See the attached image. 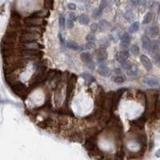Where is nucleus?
I'll return each instance as SVG.
<instances>
[{
  "instance_id": "nucleus-1",
  "label": "nucleus",
  "mask_w": 160,
  "mask_h": 160,
  "mask_svg": "<svg viewBox=\"0 0 160 160\" xmlns=\"http://www.w3.org/2000/svg\"><path fill=\"white\" fill-rule=\"evenodd\" d=\"M42 53L38 49H26L22 50L20 52V56L25 59H34L42 56Z\"/></svg>"
},
{
  "instance_id": "nucleus-2",
  "label": "nucleus",
  "mask_w": 160,
  "mask_h": 160,
  "mask_svg": "<svg viewBox=\"0 0 160 160\" xmlns=\"http://www.w3.org/2000/svg\"><path fill=\"white\" fill-rule=\"evenodd\" d=\"M11 86V89H12L13 92L17 95L18 97H22L26 95L27 87H26L25 84H23L21 82H14L12 83Z\"/></svg>"
},
{
  "instance_id": "nucleus-3",
  "label": "nucleus",
  "mask_w": 160,
  "mask_h": 160,
  "mask_svg": "<svg viewBox=\"0 0 160 160\" xmlns=\"http://www.w3.org/2000/svg\"><path fill=\"white\" fill-rule=\"evenodd\" d=\"M38 34L35 33H32V32H29V31H25L22 34H20L19 36V41L22 43H26V42H33L35 41L38 38Z\"/></svg>"
},
{
  "instance_id": "nucleus-4",
  "label": "nucleus",
  "mask_w": 160,
  "mask_h": 160,
  "mask_svg": "<svg viewBox=\"0 0 160 160\" xmlns=\"http://www.w3.org/2000/svg\"><path fill=\"white\" fill-rule=\"evenodd\" d=\"M80 58H81V60L87 65V67L89 69L94 70V68H95V64H94V62H93V58H92V55L91 53H89V52L81 53Z\"/></svg>"
},
{
  "instance_id": "nucleus-5",
  "label": "nucleus",
  "mask_w": 160,
  "mask_h": 160,
  "mask_svg": "<svg viewBox=\"0 0 160 160\" xmlns=\"http://www.w3.org/2000/svg\"><path fill=\"white\" fill-rule=\"evenodd\" d=\"M95 54L97 58V62H99L100 64L103 63L107 58V52L106 50V48L102 47V46L96 49V50L95 51Z\"/></svg>"
},
{
  "instance_id": "nucleus-6",
  "label": "nucleus",
  "mask_w": 160,
  "mask_h": 160,
  "mask_svg": "<svg viewBox=\"0 0 160 160\" xmlns=\"http://www.w3.org/2000/svg\"><path fill=\"white\" fill-rule=\"evenodd\" d=\"M24 22L26 25H27V26H38L42 23V19L41 17H35L31 15L25 19Z\"/></svg>"
},
{
  "instance_id": "nucleus-7",
  "label": "nucleus",
  "mask_w": 160,
  "mask_h": 160,
  "mask_svg": "<svg viewBox=\"0 0 160 160\" xmlns=\"http://www.w3.org/2000/svg\"><path fill=\"white\" fill-rule=\"evenodd\" d=\"M143 83H145L146 85L150 86V87H159V79L157 77L146 76L143 78Z\"/></svg>"
},
{
  "instance_id": "nucleus-8",
  "label": "nucleus",
  "mask_w": 160,
  "mask_h": 160,
  "mask_svg": "<svg viewBox=\"0 0 160 160\" xmlns=\"http://www.w3.org/2000/svg\"><path fill=\"white\" fill-rule=\"evenodd\" d=\"M140 61H141L144 68L146 69V71H151L152 68H153V64H152L151 59L146 54H141V56H140Z\"/></svg>"
},
{
  "instance_id": "nucleus-9",
  "label": "nucleus",
  "mask_w": 160,
  "mask_h": 160,
  "mask_svg": "<svg viewBox=\"0 0 160 160\" xmlns=\"http://www.w3.org/2000/svg\"><path fill=\"white\" fill-rule=\"evenodd\" d=\"M75 83H76V77L75 76L71 77L68 82L67 88V101H69L70 97H71L72 95V92L74 91V89H75Z\"/></svg>"
},
{
  "instance_id": "nucleus-10",
  "label": "nucleus",
  "mask_w": 160,
  "mask_h": 160,
  "mask_svg": "<svg viewBox=\"0 0 160 160\" xmlns=\"http://www.w3.org/2000/svg\"><path fill=\"white\" fill-rule=\"evenodd\" d=\"M146 32L149 36H151L152 38H155V37L159 35V26H149L146 30Z\"/></svg>"
},
{
  "instance_id": "nucleus-11",
  "label": "nucleus",
  "mask_w": 160,
  "mask_h": 160,
  "mask_svg": "<svg viewBox=\"0 0 160 160\" xmlns=\"http://www.w3.org/2000/svg\"><path fill=\"white\" fill-rule=\"evenodd\" d=\"M129 56H130V52L128 51L127 50H121L119 53L116 54V59L119 62H122V61L127 60V58H129Z\"/></svg>"
},
{
  "instance_id": "nucleus-12",
  "label": "nucleus",
  "mask_w": 160,
  "mask_h": 160,
  "mask_svg": "<svg viewBox=\"0 0 160 160\" xmlns=\"http://www.w3.org/2000/svg\"><path fill=\"white\" fill-rule=\"evenodd\" d=\"M141 42H142V46L143 49H145L146 50H150L151 47V41L147 35H143L141 38Z\"/></svg>"
},
{
  "instance_id": "nucleus-13",
  "label": "nucleus",
  "mask_w": 160,
  "mask_h": 160,
  "mask_svg": "<svg viewBox=\"0 0 160 160\" xmlns=\"http://www.w3.org/2000/svg\"><path fill=\"white\" fill-rule=\"evenodd\" d=\"M98 73L103 77H109L111 75V70L107 67L101 66V67L98 68Z\"/></svg>"
},
{
  "instance_id": "nucleus-14",
  "label": "nucleus",
  "mask_w": 160,
  "mask_h": 160,
  "mask_svg": "<svg viewBox=\"0 0 160 160\" xmlns=\"http://www.w3.org/2000/svg\"><path fill=\"white\" fill-rule=\"evenodd\" d=\"M98 24V30L99 31H105L109 28V26H110V22L107 21L106 19H103L99 22Z\"/></svg>"
},
{
  "instance_id": "nucleus-15",
  "label": "nucleus",
  "mask_w": 160,
  "mask_h": 160,
  "mask_svg": "<svg viewBox=\"0 0 160 160\" xmlns=\"http://www.w3.org/2000/svg\"><path fill=\"white\" fill-rule=\"evenodd\" d=\"M24 46L26 49H42L43 48V46H42L39 43H37L34 41L33 42H26L24 43Z\"/></svg>"
},
{
  "instance_id": "nucleus-16",
  "label": "nucleus",
  "mask_w": 160,
  "mask_h": 160,
  "mask_svg": "<svg viewBox=\"0 0 160 160\" xmlns=\"http://www.w3.org/2000/svg\"><path fill=\"white\" fill-rule=\"evenodd\" d=\"M139 71H138V68L135 67V66L132 65V67L127 70V75L128 76H131V77H136L138 75Z\"/></svg>"
},
{
  "instance_id": "nucleus-17",
  "label": "nucleus",
  "mask_w": 160,
  "mask_h": 160,
  "mask_svg": "<svg viewBox=\"0 0 160 160\" xmlns=\"http://www.w3.org/2000/svg\"><path fill=\"white\" fill-rule=\"evenodd\" d=\"M82 77H83V79L87 82V83H94V82H95V77L91 75H90L88 73H86V72L83 73L82 74Z\"/></svg>"
},
{
  "instance_id": "nucleus-18",
  "label": "nucleus",
  "mask_w": 160,
  "mask_h": 160,
  "mask_svg": "<svg viewBox=\"0 0 160 160\" xmlns=\"http://www.w3.org/2000/svg\"><path fill=\"white\" fill-rule=\"evenodd\" d=\"M67 46L69 49L73 50H79L81 49L80 46L76 42H74V41H68L67 43Z\"/></svg>"
},
{
  "instance_id": "nucleus-19",
  "label": "nucleus",
  "mask_w": 160,
  "mask_h": 160,
  "mask_svg": "<svg viewBox=\"0 0 160 160\" xmlns=\"http://www.w3.org/2000/svg\"><path fill=\"white\" fill-rule=\"evenodd\" d=\"M86 147L87 148L88 150H93L96 147V142L95 138H91L86 143Z\"/></svg>"
},
{
  "instance_id": "nucleus-20",
  "label": "nucleus",
  "mask_w": 160,
  "mask_h": 160,
  "mask_svg": "<svg viewBox=\"0 0 160 160\" xmlns=\"http://www.w3.org/2000/svg\"><path fill=\"white\" fill-rule=\"evenodd\" d=\"M139 26H140V24L139 22H132L131 25L129 26V28H128V31H129L130 33H135L139 30Z\"/></svg>"
},
{
  "instance_id": "nucleus-21",
  "label": "nucleus",
  "mask_w": 160,
  "mask_h": 160,
  "mask_svg": "<svg viewBox=\"0 0 160 160\" xmlns=\"http://www.w3.org/2000/svg\"><path fill=\"white\" fill-rule=\"evenodd\" d=\"M131 41V37L128 32H125L122 37H121V42L122 43H126V44H130V42Z\"/></svg>"
},
{
  "instance_id": "nucleus-22",
  "label": "nucleus",
  "mask_w": 160,
  "mask_h": 160,
  "mask_svg": "<svg viewBox=\"0 0 160 160\" xmlns=\"http://www.w3.org/2000/svg\"><path fill=\"white\" fill-rule=\"evenodd\" d=\"M78 21H79V23L82 25H87L90 22V19L87 15L82 14L79 17H78Z\"/></svg>"
},
{
  "instance_id": "nucleus-23",
  "label": "nucleus",
  "mask_w": 160,
  "mask_h": 160,
  "mask_svg": "<svg viewBox=\"0 0 160 160\" xmlns=\"http://www.w3.org/2000/svg\"><path fill=\"white\" fill-rule=\"evenodd\" d=\"M152 19H153V14H152V12H151V11H149V12H147L145 14V16H144L143 23V24H148V23H150L152 21Z\"/></svg>"
},
{
  "instance_id": "nucleus-24",
  "label": "nucleus",
  "mask_w": 160,
  "mask_h": 160,
  "mask_svg": "<svg viewBox=\"0 0 160 160\" xmlns=\"http://www.w3.org/2000/svg\"><path fill=\"white\" fill-rule=\"evenodd\" d=\"M124 18H126V20L128 22H131L133 21L135 18V15L133 13V11L131 10H127L126 13L124 14Z\"/></svg>"
},
{
  "instance_id": "nucleus-25",
  "label": "nucleus",
  "mask_w": 160,
  "mask_h": 160,
  "mask_svg": "<svg viewBox=\"0 0 160 160\" xmlns=\"http://www.w3.org/2000/svg\"><path fill=\"white\" fill-rule=\"evenodd\" d=\"M102 14H103V10H101L99 8H95L92 11V17L94 18H99L101 17Z\"/></svg>"
},
{
  "instance_id": "nucleus-26",
  "label": "nucleus",
  "mask_w": 160,
  "mask_h": 160,
  "mask_svg": "<svg viewBox=\"0 0 160 160\" xmlns=\"http://www.w3.org/2000/svg\"><path fill=\"white\" fill-rule=\"evenodd\" d=\"M99 43L101 46H102V47L106 48L108 46H110V40H109L108 38H102L101 40H99Z\"/></svg>"
},
{
  "instance_id": "nucleus-27",
  "label": "nucleus",
  "mask_w": 160,
  "mask_h": 160,
  "mask_svg": "<svg viewBox=\"0 0 160 160\" xmlns=\"http://www.w3.org/2000/svg\"><path fill=\"white\" fill-rule=\"evenodd\" d=\"M131 52L132 54H134L135 56H137L140 53V50H139V47L137 46V45H133L131 46Z\"/></svg>"
},
{
  "instance_id": "nucleus-28",
  "label": "nucleus",
  "mask_w": 160,
  "mask_h": 160,
  "mask_svg": "<svg viewBox=\"0 0 160 160\" xmlns=\"http://www.w3.org/2000/svg\"><path fill=\"white\" fill-rule=\"evenodd\" d=\"M121 62V66H122V68L127 70V71L128 69H130L132 67V65H133L131 62H128L127 60L122 61V62Z\"/></svg>"
},
{
  "instance_id": "nucleus-29",
  "label": "nucleus",
  "mask_w": 160,
  "mask_h": 160,
  "mask_svg": "<svg viewBox=\"0 0 160 160\" xmlns=\"http://www.w3.org/2000/svg\"><path fill=\"white\" fill-rule=\"evenodd\" d=\"M58 23H59L60 28L63 30L65 28V24H66V19L63 15H62V14L59 15V18H58Z\"/></svg>"
},
{
  "instance_id": "nucleus-30",
  "label": "nucleus",
  "mask_w": 160,
  "mask_h": 160,
  "mask_svg": "<svg viewBox=\"0 0 160 160\" xmlns=\"http://www.w3.org/2000/svg\"><path fill=\"white\" fill-rule=\"evenodd\" d=\"M148 0H135L133 2L135 6H147Z\"/></svg>"
},
{
  "instance_id": "nucleus-31",
  "label": "nucleus",
  "mask_w": 160,
  "mask_h": 160,
  "mask_svg": "<svg viewBox=\"0 0 160 160\" xmlns=\"http://www.w3.org/2000/svg\"><path fill=\"white\" fill-rule=\"evenodd\" d=\"M113 81L115 82L116 83H119V84H121V83H123L125 82V79L124 77L121 76V75H118V76H115L113 78Z\"/></svg>"
},
{
  "instance_id": "nucleus-32",
  "label": "nucleus",
  "mask_w": 160,
  "mask_h": 160,
  "mask_svg": "<svg viewBox=\"0 0 160 160\" xmlns=\"http://www.w3.org/2000/svg\"><path fill=\"white\" fill-rule=\"evenodd\" d=\"M159 5L158 2L156 1H154V0H149V1H147V6L149 7L150 9H154L155 8L156 6Z\"/></svg>"
},
{
  "instance_id": "nucleus-33",
  "label": "nucleus",
  "mask_w": 160,
  "mask_h": 160,
  "mask_svg": "<svg viewBox=\"0 0 160 160\" xmlns=\"http://www.w3.org/2000/svg\"><path fill=\"white\" fill-rule=\"evenodd\" d=\"M108 6V0H101L99 9L101 10H103L104 9L107 8V6Z\"/></svg>"
},
{
  "instance_id": "nucleus-34",
  "label": "nucleus",
  "mask_w": 160,
  "mask_h": 160,
  "mask_svg": "<svg viewBox=\"0 0 160 160\" xmlns=\"http://www.w3.org/2000/svg\"><path fill=\"white\" fill-rule=\"evenodd\" d=\"M86 39H87V42L89 41H91V42H94L95 39H96V37L95 35V34H93V33H91V34H88L87 37H86Z\"/></svg>"
},
{
  "instance_id": "nucleus-35",
  "label": "nucleus",
  "mask_w": 160,
  "mask_h": 160,
  "mask_svg": "<svg viewBox=\"0 0 160 160\" xmlns=\"http://www.w3.org/2000/svg\"><path fill=\"white\" fill-rule=\"evenodd\" d=\"M95 42H91V41H89L87 42V44H86V48L87 49H93L95 47Z\"/></svg>"
},
{
  "instance_id": "nucleus-36",
  "label": "nucleus",
  "mask_w": 160,
  "mask_h": 160,
  "mask_svg": "<svg viewBox=\"0 0 160 160\" xmlns=\"http://www.w3.org/2000/svg\"><path fill=\"white\" fill-rule=\"evenodd\" d=\"M91 30L93 33L96 32V31L98 30V24H97V23H92L91 26Z\"/></svg>"
},
{
  "instance_id": "nucleus-37",
  "label": "nucleus",
  "mask_w": 160,
  "mask_h": 160,
  "mask_svg": "<svg viewBox=\"0 0 160 160\" xmlns=\"http://www.w3.org/2000/svg\"><path fill=\"white\" fill-rule=\"evenodd\" d=\"M69 18H71V20H73V21H77L78 20L77 14L75 13H74V12H71V13L69 14Z\"/></svg>"
},
{
  "instance_id": "nucleus-38",
  "label": "nucleus",
  "mask_w": 160,
  "mask_h": 160,
  "mask_svg": "<svg viewBox=\"0 0 160 160\" xmlns=\"http://www.w3.org/2000/svg\"><path fill=\"white\" fill-rule=\"evenodd\" d=\"M67 27H68L69 29L73 28V27H74V21L71 20V18L67 19Z\"/></svg>"
},
{
  "instance_id": "nucleus-39",
  "label": "nucleus",
  "mask_w": 160,
  "mask_h": 160,
  "mask_svg": "<svg viewBox=\"0 0 160 160\" xmlns=\"http://www.w3.org/2000/svg\"><path fill=\"white\" fill-rule=\"evenodd\" d=\"M67 8L69 10H75L77 8V6H76V4H75V3L71 2V3H69V4L67 5Z\"/></svg>"
},
{
  "instance_id": "nucleus-40",
  "label": "nucleus",
  "mask_w": 160,
  "mask_h": 160,
  "mask_svg": "<svg viewBox=\"0 0 160 160\" xmlns=\"http://www.w3.org/2000/svg\"><path fill=\"white\" fill-rule=\"evenodd\" d=\"M121 47L122 48H124V49H127V48H128V46H129V44H126V43H122L121 42Z\"/></svg>"
},
{
  "instance_id": "nucleus-41",
  "label": "nucleus",
  "mask_w": 160,
  "mask_h": 160,
  "mask_svg": "<svg viewBox=\"0 0 160 160\" xmlns=\"http://www.w3.org/2000/svg\"><path fill=\"white\" fill-rule=\"evenodd\" d=\"M115 72L117 73V74H119V73H121L122 71H121V70H120L119 68H116V69L115 70Z\"/></svg>"
},
{
  "instance_id": "nucleus-42",
  "label": "nucleus",
  "mask_w": 160,
  "mask_h": 160,
  "mask_svg": "<svg viewBox=\"0 0 160 160\" xmlns=\"http://www.w3.org/2000/svg\"><path fill=\"white\" fill-rule=\"evenodd\" d=\"M159 152H160V150H158V151L156 152V154H157V155H157V157H159V156H160L159 155Z\"/></svg>"
}]
</instances>
